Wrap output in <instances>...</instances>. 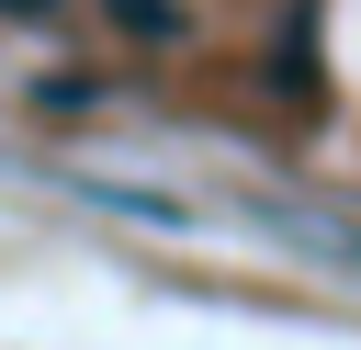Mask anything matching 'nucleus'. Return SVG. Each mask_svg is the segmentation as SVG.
<instances>
[{"mask_svg":"<svg viewBox=\"0 0 361 350\" xmlns=\"http://www.w3.org/2000/svg\"><path fill=\"white\" fill-rule=\"evenodd\" d=\"M113 23H124L135 45H169V34H180V11H169V0H113Z\"/></svg>","mask_w":361,"mask_h":350,"instance_id":"1","label":"nucleus"},{"mask_svg":"<svg viewBox=\"0 0 361 350\" xmlns=\"http://www.w3.org/2000/svg\"><path fill=\"white\" fill-rule=\"evenodd\" d=\"M0 11H56V0H0Z\"/></svg>","mask_w":361,"mask_h":350,"instance_id":"2","label":"nucleus"}]
</instances>
